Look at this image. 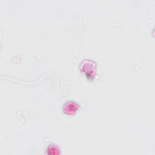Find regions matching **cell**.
I'll return each instance as SVG.
<instances>
[{
	"instance_id": "6da1fadb",
	"label": "cell",
	"mask_w": 155,
	"mask_h": 155,
	"mask_svg": "<svg viewBox=\"0 0 155 155\" xmlns=\"http://www.w3.org/2000/svg\"><path fill=\"white\" fill-rule=\"evenodd\" d=\"M80 71L89 81H93L96 72V64L92 60L85 59L80 64Z\"/></svg>"
},
{
	"instance_id": "7a4b0ae2",
	"label": "cell",
	"mask_w": 155,
	"mask_h": 155,
	"mask_svg": "<svg viewBox=\"0 0 155 155\" xmlns=\"http://www.w3.org/2000/svg\"><path fill=\"white\" fill-rule=\"evenodd\" d=\"M80 105L76 101L70 100L65 102L62 106V112L68 115H73L79 108Z\"/></svg>"
},
{
	"instance_id": "3957f363",
	"label": "cell",
	"mask_w": 155,
	"mask_h": 155,
	"mask_svg": "<svg viewBox=\"0 0 155 155\" xmlns=\"http://www.w3.org/2000/svg\"><path fill=\"white\" fill-rule=\"evenodd\" d=\"M45 154L50 155H58L61 154V150L57 145L51 143L47 146L45 150Z\"/></svg>"
}]
</instances>
